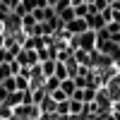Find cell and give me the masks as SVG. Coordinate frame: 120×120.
Segmentation results:
<instances>
[{"instance_id": "obj_1", "label": "cell", "mask_w": 120, "mask_h": 120, "mask_svg": "<svg viewBox=\"0 0 120 120\" xmlns=\"http://www.w3.org/2000/svg\"><path fill=\"white\" fill-rule=\"evenodd\" d=\"M15 60L19 63V67H31V65L38 63V53L29 51V48H19V53L15 55Z\"/></svg>"}, {"instance_id": "obj_2", "label": "cell", "mask_w": 120, "mask_h": 120, "mask_svg": "<svg viewBox=\"0 0 120 120\" xmlns=\"http://www.w3.org/2000/svg\"><path fill=\"white\" fill-rule=\"evenodd\" d=\"M86 29H89V26H86V19H84V17H75L72 22H67V24H65V31H67V34H72V36L84 34Z\"/></svg>"}, {"instance_id": "obj_3", "label": "cell", "mask_w": 120, "mask_h": 120, "mask_svg": "<svg viewBox=\"0 0 120 120\" xmlns=\"http://www.w3.org/2000/svg\"><path fill=\"white\" fill-rule=\"evenodd\" d=\"M84 19H86V26L91 29V31H101V29L106 26V19L101 17V12H89Z\"/></svg>"}, {"instance_id": "obj_4", "label": "cell", "mask_w": 120, "mask_h": 120, "mask_svg": "<svg viewBox=\"0 0 120 120\" xmlns=\"http://www.w3.org/2000/svg\"><path fill=\"white\" fill-rule=\"evenodd\" d=\"M75 17H77V15H75V7H72V5H67V7H63V10H58V19H60L63 24L72 22Z\"/></svg>"}, {"instance_id": "obj_5", "label": "cell", "mask_w": 120, "mask_h": 120, "mask_svg": "<svg viewBox=\"0 0 120 120\" xmlns=\"http://www.w3.org/2000/svg\"><path fill=\"white\" fill-rule=\"evenodd\" d=\"M60 89H63V91H65V96L70 98V96L75 94L77 84H75V79H72V77H67V79H63V82H60Z\"/></svg>"}, {"instance_id": "obj_6", "label": "cell", "mask_w": 120, "mask_h": 120, "mask_svg": "<svg viewBox=\"0 0 120 120\" xmlns=\"http://www.w3.org/2000/svg\"><path fill=\"white\" fill-rule=\"evenodd\" d=\"M41 72H43V77H53V72H55V60H41Z\"/></svg>"}, {"instance_id": "obj_7", "label": "cell", "mask_w": 120, "mask_h": 120, "mask_svg": "<svg viewBox=\"0 0 120 120\" xmlns=\"http://www.w3.org/2000/svg\"><path fill=\"white\" fill-rule=\"evenodd\" d=\"M53 77H58L60 82H63V79H67V77H70V75H67V65L55 60V72H53Z\"/></svg>"}, {"instance_id": "obj_8", "label": "cell", "mask_w": 120, "mask_h": 120, "mask_svg": "<svg viewBox=\"0 0 120 120\" xmlns=\"http://www.w3.org/2000/svg\"><path fill=\"white\" fill-rule=\"evenodd\" d=\"M60 86V79L58 77H46V82H43V89H46V94H51L53 89Z\"/></svg>"}, {"instance_id": "obj_9", "label": "cell", "mask_w": 120, "mask_h": 120, "mask_svg": "<svg viewBox=\"0 0 120 120\" xmlns=\"http://www.w3.org/2000/svg\"><path fill=\"white\" fill-rule=\"evenodd\" d=\"M79 113H84V103L70 98V115H79Z\"/></svg>"}, {"instance_id": "obj_10", "label": "cell", "mask_w": 120, "mask_h": 120, "mask_svg": "<svg viewBox=\"0 0 120 120\" xmlns=\"http://www.w3.org/2000/svg\"><path fill=\"white\" fill-rule=\"evenodd\" d=\"M48 96H51V98H53L55 103H60V101H67V96H65V91H63L60 86H58V89H53V91L48 94Z\"/></svg>"}, {"instance_id": "obj_11", "label": "cell", "mask_w": 120, "mask_h": 120, "mask_svg": "<svg viewBox=\"0 0 120 120\" xmlns=\"http://www.w3.org/2000/svg\"><path fill=\"white\" fill-rule=\"evenodd\" d=\"M75 7V15L77 17H86L89 15V3H79V5H72Z\"/></svg>"}, {"instance_id": "obj_12", "label": "cell", "mask_w": 120, "mask_h": 120, "mask_svg": "<svg viewBox=\"0 0 120 120\" xmlns=\"http://www.w3.org/2000/svg\"><path fill=\"white\" fill-rule=\"evenodd\" d=\"M7 77H15L12 70H10V63H0V82H3V79H7Z\"/></svg>"}, {"instance_id": "obj_13", "label": "cell", "mask_w": 120, "mask_h": 120, "mask_svg": "<svg viewBox=\"0 0 120 120\" xmlns=\"http://www.w3.org/2000/svg\"><path fill=\"white\" fill-rule=\"evenodd\" d=\"M12 115H15V113H12V108H10L7 103H0V118H3V120H10Z\"/></svg>"}, {"instance_id": "obj_14", "label": "cell", "mask_w": 120, "mask_h": 120, "mask_svg": "<svg viewBox=\"0 0 120 120\" xmlns=\"http://www.w3.org/2000/svg\"><path fill=\"white\" fill-rule=\"evenodd\" d=\"M10 60H12V55H10L5 48H0V63H10Z\"/></svg>"}, {"instance_id": "obj_15", "label": "cell", "mask_w": 120, "mask_h": 120, "mask_svg": "<svg viewBox=\"0 0 120 120\" xmlns=\"http://www.w3.org/2000/svg\"><path fill=\"white\" fill-rule=\"evenodd\" d=\"M3 43H5V36H3V34H0V48H3Z\"/></svg>"}, {"instance_id": "obj_16", "label": "cell", "mask_w": 120, "mask_h": 120, "mask_svg": "<svg viewBox=\"0 0 120 120\" xmlns=\"http://www.w3.org/2000/svg\"><path fill=\"white\" fill-rule=\"evenodd\" d=\"M3 31H5V24H3V22H0V34H3Z\"/></svg>"}, {"instance_id": "obj_17", "label": "cell", "mask_w": 120, "mask_h": 120, "mask_svg": "<svg viewBox=\"0 0 120 120\" xmlns=\"http://www.w3.org/2000/svg\"><path fill=\"white\" fill-rule=\"evenodd\" d=\"M118 75H120V70H118Z\"/></svg>"}, {"instance_id": "obj_18", "label": "cell", "mask_w": 120, "mask_h": 120, "mask_svg": "<svg viewBox=\"0 0 120 120\" xmlns=\"http://www.w3.org/2000/svg\"><path fill=\"white\" fill-rule=\"evenodd\" d=\"M0 120H3V118H0Z\"/></svg>"}, {"instance_id": "obj_19", "label": "cell", "mask_w": 120, "mask_h": 120, "mask_svg": "<svg viewBox=\"0 0 120 120\" xmlns=\"http://www.w3.org/2000/svg\"><path fill=\"white\" fill-rule=\"evenodd\" d=\"M118 3H120V0H118Z\"/></svg>"}]
</instances>
